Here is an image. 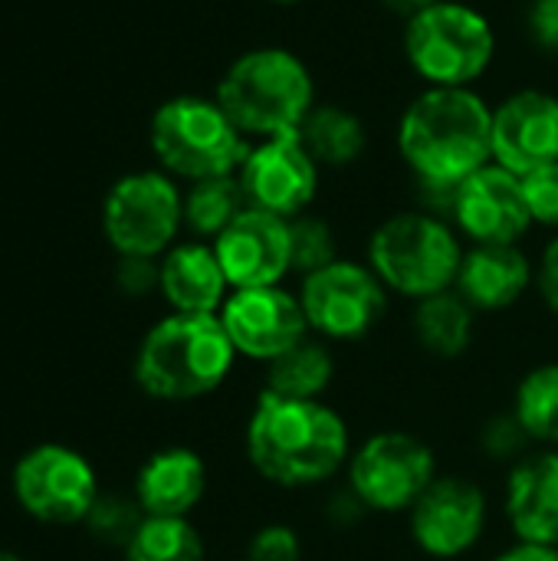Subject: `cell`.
Instances as JSON below:
<instances>
[{"label": "cell", "instance_id": "cell-15", "mask_svg": "<svg viewBox=\"0 0 558 561\" xmlns=\"http://www.w3.org/2000/svg\"><path fill=\"white\" fill-rule=\"evenodd\" d=\"M454 230L467 247H497V243H526L536 230L523 191V178L490 161L457 184Z\"/></svg>", "mask_w": 558, "mask_h": 561}, {"label": "cell", "instance_id": "cell-26", "mask_svg": "<svg viewBox=\"0 0 558 561\" xmlns=\"http://www.w3.org/2000/svg\"><path fill=\"white\" fill-rule=\"evenodd\" d=\"M247 207L250 204L237 174L184 184V237L214 243Z\"/></svg>", "mask_w": 558, "mask_h": 561}, {"label": "cell", "instance_id": "cell-14", "mask_svg": "<svg viewBox=\"0 0 558 561\" xmlns=\"http://www.w3.org/2000/svg\"><path fill=\"white\" fill-rule=\"evenodd\" d=\"M240 362L266 368L283 352L299 345L309 335V322L299 302L296 286H260L234 289L217 312Z\"/></svg>", "mask_w": 558, "mask_h": 561}, {"label": "cell", "instance_id": "cell-19", "mask_svg": "<svg viewBox=\"0 0 558 561\" xmlns=\"http://www.w3.org/2000/svg\"><path fill=\"white\" fill-rule=\"evenodd\" d=\"M454 289L480 319L510 316L536 289V253L526 243L467 247Z\"/></svg>", "mask_w": 558, "mask_h": 561}, {"label": "cell", "instance_id": "cell-24", "mask_svg": "<svg viewBox=\"0 0 558 561\" xmlns=\"http://www.w3.org/2000/svg\"><path fill=\"white\" fill-rule=\"evenodd\" d=\"M339 371H342L339 348L309 332L299 345H293L276 362L260 368V388L299 401H329Z\"/></svg>", "mask_w": 558, "mask_h": 561}, {"label": "cell", "instance_id": "cell-2", "mask_svg": "<svg viewBox=\"0 0 558 561\" xmlns=\"http://www.w3.org/2000/svg\"><path fill=\"white\" fill-rule=\"evenodd\" d=\"M391 138L408 181L457 187L493 161V102L483 89L418 85L401 105Z\"/></svg>", "mask_w": 558, "mask_h": 561}, {"label": "cell", "instance_id": "cell-11", "mask_svg": "<svg viewBox=\"0 0 558 561\" xmlns=\"http://www.w3.org/2000/svg\"><path fill=\"white\" fill-rule=\"evenodd\" d=\"M401 523L424 561H467L490 536L493 496L474 473L444 470Z\"/></svg>", "mask_w": 558, "mask_h": 561}, {"label": "cell", "instance_id": "cell-13", "mask_svg": "<svg viewBox=\"0 0 558 561\" xmlns=\"http://www.w3.org/2000/svg\"><path fill=\"white\" fill-rule=\"evenodd\" d=\"M237 178L250 207L293 220L306 210H316L326 171L306 151L303 138L293 131L280 138L253 141Z\"/></svg>", "mask_w": 558, "mask_h": 561}, {"label": "cell", "instance_id": "cell-6", "mask_svg": "<svg viewBox=\"0 0 558 561\" xmlns=\"http://www.w3.org/2000/svg\"><path fill=\"white\" fill-rule=\"evenodd\" d=\"M464 250L467 243L451 220L408 204L372 224L362 260L395 299L411 306L454 289Z\"/></svg>", "mask_w": 558, "mask_h": 561}, {"label": "cell", "instance_id": "cell-16", "mask_svg": "<svg viewBox=\"0 0 558 561\" xmlns=\"http://www.w3.org/2000/svg\"><path fill=\"white\" fill-rule=\"evenodd\" d=\"M493 161L526 178L558 161V92L516 85L493 102Z\"/></svg>", "mask_w": 558, "mask_h": 561}, {"label": "cell", "instance_id": "cell-21", "mask_svg": "<svg viewBox=\"0 0 558 561\" xmlns=\"http://www.w3.org/2000/svg\"><path fill=\"white\" fill-rule=\"evenodd\" d=\"M158 299L168 312L217 316L230 296V283L214 253V243L181 237L161 260Z\"/></svg>", "mask_w": 558, "mask_h": 561}, {"label": "cell", "instance_id": "cell-38", "mask_svg": "<svg viewBox=\"0 0 558 561\" xmlns=\"http://www.w3.org/2000/svg\"><path fill=\"white\" fill-rule=\"evenodd\" d=\"M437 0H378V7L388 13V16H398V20H408L414 13H421L424 7H431Z\"/></svg>", "mask_w": 558, "mask_h": 561}, {"label": "cell", "instance_id": "cell-41", "mask_svg": "<svg viewBox=\"0 0 558 561\" xmlns=\"http://www.w3.org/2000/svg\"><path fill=\"white\" fill-rule=\"evenodd\" d=\"M234 561H237V559H234Z\"/></svg>", "mask_w": 558, "mask_h": 561}, {"label": "cell", "instance_id": "cell-22", "mask_svg": "<svg viewBox=\"0 0 558 561\" xmlns=\"http://www.w3.org/2000/svg\"><path fill=\"white\" fill-rule=\"evenodd\" d=\"M480 325L483 319L457 289H444L408 306L411 345L437 365L467 362L480 342Z\"/></svg>", "mask_w": 558, "mask_h": 561}, {"label": "cell", "instance_id": "cell-40", "mask_svg": "<svg viewBox=\"0 0 558 561\" xmlns=\"http://www.w3.org/2000/svg\"><path fill=\"white\" fill-rule=\"evenodd\" d=\"M0 561H23L16 552H10V549H0Z\"/></svg>", "mask_w": 558, "mask_h": 561}, {"label": "cell", "instance_id": "cell-4", "mask_svg": "<svg viewBox=\"0 0 558 561\" xmlns=\"http://www.w3.org/2000/svg\"><path fill=\"white\" fill-rule=\"evenodd\" d=\"M214 99L243 138L266 141L299 131L322 95L319 79L299 49L286 43H257L224 66Z\"/></svg>", "mask_w": 558, "mask_h": 561}, {"label": "cell", "instance_id": "cell-31", "mask_svg": "<svg viewBox=\"0 0 558 561\" xmlns=\"http://www.w3.org/2000/svg\"><path fill=\"white\" fill-rule=\"evenodd\" d=\"M309 542L289 519H260L240 542L237 561H306Z\"/></svg>", "mask_w": 558, "mask_h": 561}, {"label": "cell", "instance_id": "cell-32", "mask_svg": "<svg viewBox=\"0 0 558 561\" xmlns=\"http://www.w3.org/2000/svg\"><path fill=\"white\" fill-rule=\"evenodd\" d=\"M316 496H319V523L335 536H352V533L365 529L368 523H375L372 510L352 493V486L345 480L326 486Z\"/></svg>", "mask_w": 558, "mask_h": 561}, {"label": "cell", "instance_id": "cell-39", "mask_svg": "<svg viewBox=\"0 0 558 561\" xmlns=\"http://www.w3.org/2000/svg\"><path fill=\"white\" fill-rule=\"evenodd\" d=\"M266 7H280V10H296V7H306L312 0H263Z\"/></svg>", "mask_w": 558, "mask_h": 561}, {"label": "cell", "instance_id": "cell-29", "mask_svg": "<svg viewBox=\"0 0 558 561\" xmlns=\"http://www.w3.org/2000/svg\"><path fill=\"white\" fill-rule=\"evenodd\" d=\"M289 237H293V276L303 279L335 260H342V233L332 224V217L319 210H306L289 220Z\"/></svg>", "mask_w": 558, "mask_h": 561}, {"label": "cell", "instance_id": "cell-1", "mask_svg": "<svg viewBox=\"0 0 558 561\" xmlns=\"http://www.w3.org/2000/svg\"><path fill=\"white\" fill-rule=\"evenodd\" d=\"M355 440L349 414L332 398L299 401L260 388L240 421V457L276 493H322L339 483Z\"/></svg>", "mask_w": 558, "mask_h": 561}, {"label": "cell", "instance_id": "cell-17", "mask_svg": "<svg viewBox=\"0 0 558 561\" xmlns=\"http://www.w3.org/2000/svg\"><path fill=\"white\" fill-rule=\"evenodd\" d=\"M214 253L234 289L286 286L293 276V237L289 220L247 207L217 240Z\"/></svg>", "mask_w": 558, "mask_h": 561}, {"label": "cell", "instance_id": "cell-34", "mask_svg": "<svg viewBox=\"0 0 558 561\" xmlns=\"http://www.w3.org/2000/svg\"><path fill=\"white\" fill-rule=\"evenodd\" d=\"M523 33L536 56L558 66V0H526Z\"/></svg>", "mask_w": 558, "mask_h": 561}, {"label": "cell", "instance_id": "cell-30", "mask_svg": "<svg viewBox=\"0 0 558 561\" xmlns=\"http://www.w3.org/2000/svg\"><path fill=\"white\" fill-rule=\"evenodd\" d=\"M145 523V513L138 506V500L128 493H118V490H102V496L95 500V506L89 510L82 529L89 533V539L102 549H115L122 552L132 536L138 533V526Z\"/></svg>", "mask_w": 558, "mask_h": 561}, {"label": "cell", "instance_id": "cell-25", "mask_svg": "<svg viewBox=\"0 0 558 561\" xmlns=\"http://www.w3.org/2000/svg\"><path fill=\"white\" fill-rule=\"evenodd\" d=\"M506 404L526 427L536 450H558V358L526 365L516 375Z\"/></svg>", "mask_w": 558, "mask_h": 561}, {"label": "cell", "instance_id": "cell-36", "mask_svg": "<svg viewBox=\"0 0 558 561\" xmlns=\"http://www.w3.org/2000/svg\"><path fill=\"white\" fill-rule=\"evenodd\" d=\"M533 296L539 299L543 312L558 322V233H549L546 243L536 250V289Z\"/></svg>", "mask_w": 558, "mask_h": 561}, {"label": "cell", "instance_id": "cell-10", "mask_svg": "<svg viewBox=\"0 0 558 561\" xmlns=\"http://www.w3.org/2000/svg\"><path fill=\"white\" fill-rule=\"evenodd\" d=\"M102 233L115 256L161 260L184 237V184L161 168L122 174L102 201Z\"/></svg>", "mask_w": 558, "mask_h": 561}, {"label": "cell", "instance_id": "cell-8", "mask_svg": "<svg viewBox=\"0 0 558 561\" xmlns=\"http://www.w3.org/2000/svg\"><path fill=\"white\" fill-rule=\"evenodd\" d=\"M441 473V454L431 437L388 424L355 440L342 480L375 519H405Z\"/></svg>", "mask_w": 558, "mask_h": 561}, {"label": "cell", "instance_id": "cell-27", "mask_svg": "<svg viewBox=\"0 0 558 561\" xmlns=\"http://www.w3.org/2000/svg\"><path fill=\"white\" fill-rule=\"evenodd\" d=\"M122 561H214L210 542L194 519H155L145 516Z\"/></svg>", "mask_w": 558, "mask_h": 561}, {"label": "cell", "instance_id": "cell-9", "mask_svg": "<svg viewBox=\"0 0 558 561\" xmlns=\"http://www.w3.org/2000/svg\"><path fill=\"white\" fill-rule=\"evenodd\" d=\"M296 293L309 322V332L335 348H352L372 342L395 306L388 286L362 256H342L303 279Z\"/></svg>", "mask_w": 558, "mask_h": 561}, {"label": "cell", "instance_id": "cell-37", "mask_svg": "<svg viewBox=\"0 0 558 561\" xmlns=\"http://www.w3.org/2000/svg\"><path fill=\"white\" fill-rule=\"evenodd\" d=\"M483 561H558V546H539V542L506 539L500 549H493Z\"/></svg>", "mask_w": 558, "mask_h": 561}, {"label": "cell", "instance_id": "cell-18", "mask_svg": "<svg viewBox=\"0 0 558 561\" xmlns=\"http://www.w3.org/2000/svg\"><path fill=\"white\" fill-rule=\"evenodd\" d=\"M214 486L210 460L194 444L155 447L132 477V496L145 516L155 519H194Z\"/></svg>", "mask_w": 558, "mask_h": 561}, {"label": "cell", "instance_id": "cell-35", "mask_svg": "<svg viewBox=\"0 0 558 561\" xmlns=\"http://www.w3.org/2000/svg\"><path fill=\"white\" fill-rule=\"evenodd\" d=\"M115 289L125 299H148L158 296L161 263L151 256H115Z\"/></svg>", "mask_w": 558, "mask_h": 561}, {"label": "cell", "instance_id": "cell-33", "mask_svg": "<svg viewBox=\"0 0 558 561\" xmlns=\"http://www.w3.org/2000/svg\"><path fill=\"white\" fill-rule=\"evenodd\" d=\"M523 191L536 230H546V237L558 233V161L529 171L523 178Z\"/></svg>", "mask_w": 558, "mask_h": 561}, {"label": "cell", "instance_id": "cell-3", "mask_svg": "<svg viewBox=\"0 0 558 561\" xmlns=\"http://www.w3.org/2000/svg\"><path fill=\"white\" fill-rule=\"evenodd\" d=\"M240 355L220 316H158L135 345V388L168 408H187L217 398L237 375Z\"/></svg>", "mask_w": 558, "mask_h": 561}, {"label": "cell", "instance_id": "cell-20", "mask_svg": "<svg viewBox=\"0 0 558 561\" xmlns=\"http://www.w3.org/2000/svg\"><path fill=\"white\" fill-rule=\"evenodd\" d=\"M500 519L510 539L558 546V450H533L503 473Z\"/></svg>", "mask_w": 558, "mask_h": 561}, {"label": "cell", "instance_id": "cell-7", "mask_svg": "<svg viewBox=\"0 0 558 561\" xmlns=\"http://www.w3.org/2000/svg\"><path fill=\"white\" fill-rule=\"evenodd\" d=\"M250 138L227 118L214 95L181 92L164 99L148 122V148L155 164L181 184L237 174Z\"/></svg>", "mask_w": 558, "mask_h": 561}, {"label": "cell", "instance_id": "cell-28", "mask_svg": "<svg viewBox=\"0 0 558 561\" xmlns=\"http://www.w3.org/2000/svg\"><path fill=\"white\" fill-rule=\"evenodd\" d=\"M474 450H477V457L487 467L506 473L513 463H520L523 457H529L536 450V444L529 440V434L520 424V417L513 414V408L510 404H500V408L487 411L477 421V427H474Z\"/></svg>", "mask_w": 558, "mask_h": 561}, {"label": "cell", "instance_id": "cell-23", "mask_svg": "<svg viewBox=\"0 0 558 561\" xmlns=\"http://www.w3.org/2000/svg\"><path fill=\"white\" fill-rule=\"evenodd\" d=\"M296 135L322 171H352L372 154L368 118L342 99H319Z\"/></svg>", "mask_w": 558, "mask_h": 561}, {"label": "cell", "instance_id": "cell-12", "mask_svg": "<svg viewBox=\"0 0 558 561\" xmlns=\"http://www.w3.org/2000/svg\"><path fill=\"white\" fill-rule=\"evenodd\" d=\"M10 490L26 519L49 529H72L86 523L102 496V480L79 447L46 440L16 457Z\"/></svg>", "mask_w": 558, "mask_h": 561}, {"label": "cell", "instance_id": "cell-5", "mask_svg": "<svg viewBox=\"0 0 558 561\" xmlns=\"http://www.w3.org/2000/svg\"><path fill=\"white\" fill-rule=\"evenodd\" d=\"M398 53L418 85L480 89L500 62V30L474 0H437L401 20Z\"/></svg>", "mask_w": 558, "mask_h": 561}]
</instances>
